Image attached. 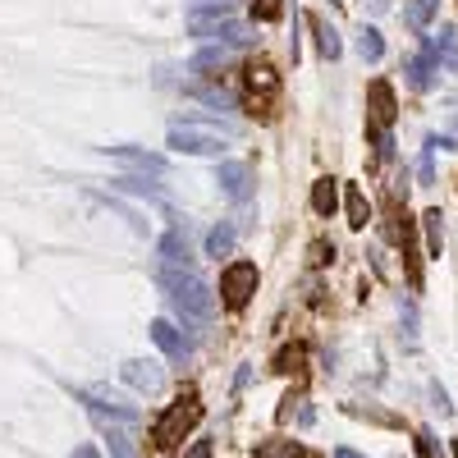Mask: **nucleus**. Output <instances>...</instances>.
<instances>
[{"label": "nucleus", "instance_id": "f257e3e1", "mask_svg": "<svg viewBox=\"0 0 458 458\" xmlns=\"http://www.w3.org/2000/svg\"><path fill=\"white\" fill-rule=\"evenodd\" d=\"M161 289L170 293L174 312L183 326H207L216 312V293L202 276H193L188 266H161Z\"/></svg>", "mask_w": 458, "mask_h": 458}, {"label": "nucleus", "instance_id": "f03ea898", "mask_svg": "<svg viewBox=\"0 0 458 458\" xmlns=\"http://www.w3.org/2000/svg\"><path fill=\"white\" fill-rule=\"evenodd\" d=\"M165 142L174 151H188V157H220V151L234 142V129L229 124H202V120H174Z\"/></svg>", "mask_w": 458, "mask_h": 458}, {"label": "nucleus", "instance_id": "7ed1b4c3", "mask_svg": "<svg viewBox=\"0 0 458 458\" xmlns=\"http://www.w3.org/2000/svg\"><path fill=\"white\" fill-rule=\"evenodd\" d=\"M229 10L234 5H225V0H198V5L188 10V32L207 37V42H248V28L234 23Z\"/></svg>", "mask_w": 458, "mask_h": 458}, {"label": "nucleus", "instance_id": "20e7f679", "mask_svg": "<svg viewBox=\"0 0 458 458\" xmlns=\"http://www.w3.org/2000/svg\"><path fill=\"white\" fill-rule=\"evenodd\" d=\"M202 422V403L193 390H183L161 417H157V427H151V440H157V449H174L188 431H193Z\"/></svg>", "mask_w": 458, "mask_h": 458}, {"label": "nucleus", "instance_id": "39448f33", "mask_svg": "<svg viewBox=\"0 0 458 458\" xmlns=\"http://www.w3.org/2000/svg\"><path fill=\"white\" fill-rule=\"evenodd\" d=\"M243 101L252 114H271L276 101H280V73L266 64V60H252L243 69Z\"/></svg>", "mask_w": 458, "mask_h": 458}, {"label": "nucleus", "instance_id": "423d86ee", "mask_svg": "<svg viewBox=\"0 0 458 458\" xmlns=\"http://www.w3.org/2000/svg\"><path fill=\"white\" fill-rule=\"evenodd\" d=\"M261 276H257V261H229L225 271H220V302L229 312H243L252 293H257Z\"/></svg>", "mask_w": 458, "mask_h": 458}, {"label": "nucleus", "instance_id": "0eeeda50", "mask_svg": "<svg viewBox=\"0 0 458 458\" xmlns=\"http://www.w3.org/2000/svg\"><path fill=\"white\" fill-rule=\"evenodd\" d=\"M216 183L229 202H248L252 198V170L243 161H220L216 165Z\"/></svg>", "mask_w": 458, "mask_h": 458}, {"label": "nucleus", "instance_id": "6e6552de", "mask_svg": "<svg viewBox=\"0 0 458 458\" xmlns=\"http://www.w3.org/2000/svg\"><path fill=\"white\" fill-rule=\"evenodd\" d=\"M367 101H371V129H390L394 124V114H399V106H394V88L386 83V79H371V88H367Z\"/></svg>", "mask_w": 458, "mask_h": 458}, {"label": "nucleus", "instance_id": "1a4fd4ad", "mask_svg": "<svg viewBox=\"0 0 458 458\" xmlns=\"http://www.w3.org/2000/svg\"><path fill=\"white\" fill-rule=\"evenodd\" d=\"M157 252H161V266H188V257H193V248H188V225H170L157 243Z\"/></svg>", "mask_w": 458, "mask_h": 458}, {"label": "nucleus", "instance_id": "9d476101", "mask_svg": "<svg viewBox=\"0 0 458 458\" xmlns=\"http://www.w3.org/2000/svg\"><path fill=\"white\" fill-rule=\"evenodd\" d=\"M436 69H440V60H436L431 47H427V51H417V55H408V64H403L408 88H412V92H427V88L436 83Z\"/></svg>", "mask_w": 458, "mask_h": 458}, {"label": "nucleus", "instance_id": "9b49d317", "mask_svg": "<svg viewBox=\"0 0 458 458\" xmlns=\"http://www.w3.org/2000/svg\"><path fill=\"white\" fill-rule=\"evenodd\" d=\"M101 151L133 165V170H142V174H165V157H157V151H142V147H101Z\"/></svg>", "mask_w": 458, "mask_h": 458}, {"label": "nucleus", "instance_id": "f8f14e48", "mask_svg": "<svg viewBox=\"0 0 458 458\" xmlns=\"http://www.w3.org/2000/svg\"><path fill=\"white\" fill-rule=\"evenodd\" d=\"M151 339H157V349L165 353V358H183L188 353V344H183V335H179V326L174 321H151Z\"/></svg>", "mask_w": 458, "mask_h": 458}, {"label": "nucleus", "instance_id": "ddd939ff", "mask_svg": "<svg viewBox=\"0 0 458 458\" xmlns=\"http://www.w3.org/2000/svg\"><path fill=\"white\" fill-rule=\"evenodd\" d=\"M353 47H358V55H362L367 64H376L380 55H386V37H380V28L362 23V28L353 32Z\"/></svg>", "mask_w": 458, "mask_h": 458}, {"label": "nucleus", "instance_id": "4468645a", "mask_svg": "<svg viewBox=\"0 0 458 458\" xmlns=\"http://www.w3.org/2000/svg\"><path fill=\"white\" fill-rule=\"evenodd\" d=\"M344 211H349V225L353 229H367V220H371V207H367V193L358 183H349L344 188Z\"/></svg>", "mask_w": 458, "mask_h": 458}, {"label": "nucleus", "instance_id": "2eb2a0df", "mask_svg": "<svg viewBox=\"0 0 458 458\" xmlns=\"http://www.w3.org/2000/svg\"><path fill=\"white\" fill-rule=\"evenodd\" d=\"M234 239H239V229L234 225H229V220H220L216 229H211V234H207V257H229V252H234Z\"/></svg>", "mask_w": 458, "mask_h": 458}, {"label": "nucleus", "instance_id": "dca6fc26", "mask_svg": "<svg viewBox=\"0 0 458 458\" xmlns=\"http://www.w3.org/2000/svg\"><path fill=\"white\" fill-rule=\"evenodd\" d=\"M335 207H339V188H335V179H317V183H312V211H317L321 220H330Z\"/></svg>", "mask_w": 458, "mask_h": 458}, {"label": "nucleus", "instance_id": "f3484780", "mask_svg": "<svg viewBox=\"0 0 458 458\" xmlns=\"http://www.w3.org/2000/svg\"><path fill=\"white\" fill-rule=\"evenodd\" d=\"M431 51L449 73H458V32L454 28H440V37H431Z\"/></svg>", "mask_w": 458, "mask_h": 458}, {"label": "nucleus", "instance_id": "a211bd4d", "mask_svg": "<svg viewBox=\"0 0 458 458\" xmlns=\"http://www.w3.org/2000/svg\"><path fill=\"white\" fill-rule=\"evenodd\" d=\"M436 10H440V0H408L403 19H408V28H412V32H427V28H431V19H436Z\"/></svg>", "mask_w": 458, "mask_h": 458}, {"label": "nucleus", "instance_id": "6ab92c4d", "mask_svg": "<svg viewBox=\"0 0 458 458\" xmlns=\"http://www.w3.org/2000/svg\"><path fill=\"white\" fill-rule=\"evenodd\" d=\"M120 193H138V198H147V202H161V188L157 183H147V174H120V179H110Z\"/></svg>", "mask_w": 458, "mask_h": 458}, {"label": "nucleus", "instance_id": "aec40b11", "mask_svg": "<svg viewBox=\"0 0 458 458\" xmlns=\"http://www.w3.org/2000/svg\"><path fill=\"white\" fill-rule=\"evenodd\" d=\"M124 380H133V386H142V390H157L161 371H157V362H124Z\"/></svg>", "mask_w": 458, "mask_h": 458}, {"label": "nucleus", "instance_id": "412c9836", "mask_svg": "<svg viewBox=\"0 0 458 458\" xmlns=\"http://www.w3.org/2000/svg\"><path fill=\"white\" fill-rule=\"evenodd\" d=\"M422 225H427V252H431V257H440V248H445V225H440V211H427V216H422Z\"/></svg>", "mask_w": 458, "mask_h": 458}, {"label": "nucleus", "instance_id": "4be33fe9", "mask_svg": "<svg viewBox=\"0 0 458 458\" xmlns=\"http://www.w3.org/2000/svg\"><path fill=\"white\" fill-rule=\"evenodd\" d=\"M317 51H321L326 60H339V32H335L330 23H317Z\"/></svg>", "mask_w": 458, "mask_h": 458}, {"label": "nucleus", "instance_id": "5701e85b", "mask_svg": "<svg viewBox=\"0 0 458 458\" xmlns=\"http://www.w3.org/2000/svg\"><path fill=\"white\" fill-rule=\"evenodd\" d=\"M225 64V47H211V51H202V55H193V73H207V69H220Z\"/></svg>", "mask_w": 458, "mask_h": 458}, {"label": "nucleus", "instance_id": "b1692460", "mask_svg": "<svg viewBox=\"0 0 458 458\" xmlns=\"http://www.w3.org/2000/svg\"><path fill=\"white\" fill-rule=\"evenodd\" d=\"M280 10H284L280 0H252V14H257L261 23H276V19H280Z\"/></svg>", "mask_w": 458, "mask_h": 458}, {"label": "nucleus", "instance_id": "393cba45", "mask_svg": "<svg viewBox=\"0 0 458 458\" xmlns=\"http://www.w3.org/2000/svg\"><path fill=\"white\" fill-rule=\"evenodd\" d=\"M367 133H371V142H376V161H390V147H394V142H390V129H371V124H367Z\"/></svg>", "mask_w": 458, "mask_h": 458}, {"label": "nucleus", "instance_id": "a878e982", "mask_svg": "<svg viewBox=\"0 0 458 458\" xmlns=\"http://www.w3.org/2000/svg\"><path fill=\"white\" fill-rule=\"evenodd\" d=\"M188 458H211V440H198L193 449H188Z\"/></svg>", "mask_w": 458, "mask_h": 458}, {"label": "nucleus", "instance_id": "bb28decb", "mask_svg": "<svg viewBox=\"0 0 458 458\" xmlns=\"http://www.w3.org/2000/svg\"><path fill=\"white\" fill-rule=\"evenodd\" d=\"M339 458H358V454H349V449H344V454H339Z\"/></svg>", "mask_w": 458, "mask_h": 458}]
</instances>
